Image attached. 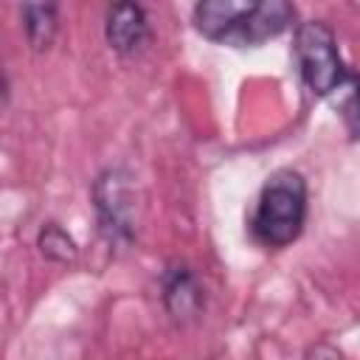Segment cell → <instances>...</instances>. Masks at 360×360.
Here are the masks:
<instances>
[{
  "instance_id": "9c48e42d",
  "label": "cell",
  "mask_w": 360,
  "mask_h": 360,
  "mask_svg": "<svg viewBox=\"0 0 360 360\" xmlns=\"http://www.w3.org/2000/svg\"><path fill=\"white\" fill-rule=\"evenodd\" d=\"M37 248L39 256L53 262V264H73L79 259V245L76 239L59 225V222H45L37 233Z\"/></svg>"
},
{
  "instance_id": "8992f818",
  "label": "cell",
  "mask_w": 360,
  "mask_h": 360,
  "mask_svg": "<svg viewBox=\"0 0 360 360\" xmlns=\"http://www.w3.org/2000/svg\"><path fill=\"white\" fill-rule=\"evenodd\" d=\"M152 37L146 8L141 3H112L104 17V39L118 56L138 53Z\"/></svg>"
},
{
  "instance_id": "52a82bcc",
  "label": "cell",
  "mask_w": 360,
  "mask_h": 360,
  "mask_svg": "<svg viewBox=\"0 0 360 360\" xmlns=\"http://www.w3.org/2000/svg\"><path fill=\"white\" fill-rule=\"evenodd\" d=\"M22 31L31 51H48L59 31V6L56 3H25L20 8Z\"/></svg>"
},
{
  "instance_id": "3957f363",
  "label": "cell",
  "mask_w": 360,
  "mask_h": 360,
  "mask_svg": "<svg viewBox=\"0 0 360 360\" xmlns=\"http://www.w3.org/2000/svg\"><path fill=\"white\" fill-rule=\"evenodd\" d=\"M93 208L98 219V231L104 242L115 250H124L138 236V183L127 166H107L96 174L93 188Z\"/></svg>"
},
{
  "instance_id": "277c9868",
  "label": "cell",
  "mask_w": 360,
  "mask_h": 360,
  "mask_svg": "<svg viewBox=\"0 0 360 360\" xmlns=\"http://www.w3.org/2000/svg\"><path fill=\"white\" fill-rule=\"evenodd\" d=\"M292 53L304 87L318 98H329L352 73L340 56L335 31L323 20H304L295 25Z\"/></svg>"
},
{
  "instance_id": "5b68a950",
  "label": "cell",
  "mask_w": 360,
  "mask_h": 360,
  "mask_svg": "<svg viewBox=\"0 0 360 360\" xmlns=\"http://www.w3.org/2000/svg\"><path fill=\"white\" fill-rule=\"evenodd\" d=\"M160 301L174 323H191L205 309V290L188 264L172 262L160 273Z\"/></svg>"
},
{
  "instance_id": "6da1fadb",
  "label": "cell",
  "mask_w": 360,
  "mask_h": 360,
  "mask_svg": "<svg viewBox=\"0 0 360 360\" xmlns=\"http://www.w3.org/2000/svg\"><path fill=\"white\" fill-rule=\"evenodd\" d=\"M191 20L208 42L245 51L281 37L295 20V6L287 0H202L191 8Z\"/></svg>"
},
{
  "instance_id": "ba28073f",
  "label": "cell",
  "mask_w": 360,
  "mask_h": 360,
  "mask_svg": "<svg viewBox=\"0 0 360 360\" xmlns=\"http://www.w3.org/2000/svg\"><path fill=\"white\" fill-rule=\"evenodd\" d=\"M332 104V110L340 115L349 141H360V73L352 70L346 76V82L326 98Z\"/></svg>"
},
{
  "instance_id": "30bf717a",
  "label": "cell",
  "mask_w": 360,
  "mask_h": 360,
  "mask_svg": "<svg viewBox=\"0 0 360 360\" xmlns=\"http://www.w3.org/2000/svg\"><path fill=\"white\" fill-rule=\"evenodd\" d=\"M301 360H343V352L329 340H318V343L307 346Z\"/></svg>"
},
{
  "instance_id": "7a4b0ae2",
  "label": "cell",
  "mask_w": 360,
  "mask_h": 360,
  "mask_svg": "<svg viewBox=\"0 0 360 360\" xmlns=\"http://www.w3.org/2000/svg\"><path fill=\"white\" fill-rule=\"evenodd\" d=\"M307 214H309L307 177L290 166L276 169L259 191L250 217V233L262 248L281 250L304 233Z\"/></svg>"
}]
</instances>
